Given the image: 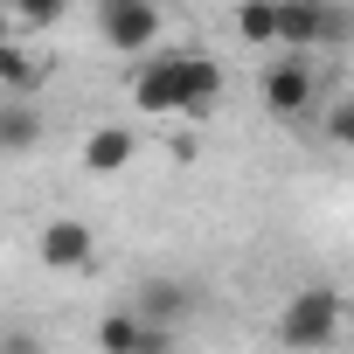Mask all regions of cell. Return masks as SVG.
<instances>
[{"label": "cell", "mask_w": 354, "mask_h": 354, "mask_svg": "<svg viewBox=\"0 0 354 354\" xmlns=\"http://www.w3.org/2000/svg\"><path fill=\"white\" fill-rule=\"evenodd\" d=\"M340 326H347V299H340L333 285H299V292L278 306L271 340H278L285 354H319V347L340 340Z\"/></svg>", "instance_id": "1"}, {"label": "cell", "mask_w": 354, "mask_h": 354, "mask_svg": "<svg viewBox=\"0 0 354 354\" xmlns=\"http://www.w3.org/2000/svg\"><path fill=\"white\" fill-rule=\"evenodd\" d=\"M125 91H132V104L153 111V118H188V49H160V56L132 63Z\"/></svg>", "instance_id": "2"}, {"label": "cell", "mask_w": 354, "mask_h": 354, "mask_svg": "<svg viewBox=\"0 0 354 354\" xmlns=\"http://www.w3.org/2000/svg\"><path fill=\"white\" fill-rule=\"evenodd\" d=\"M97 35L111 42V56H160V35H167V15L153 0H104L97 8Z\"/></svg>", "instance_id": "3"}, {"label": "cell", "mask_w": 354, "mask_h": 354, "mask_svg": "<svg viewBox=\"0 0 354 354\" xmlns=\"http://www.w3.org/2000/svg\"><path fill=\"white\" fill-rule=\"evenodd\" d=\"M257 97H264V111H271V118H306V111H313V97H319L313 63H306V56H271V63H264V77H257Z\"/></svg>", "instance_id": "4"}, {"label": "cell", "mask_w": 354, "mask_h": 354, "mask_svg": "<svg viewBox=\"0 0 354 354\" xmlns=\"http://www.w3.org/2000/svg\"><path fill=\"white\" fill-rule=\"evenodd\" d=\"M97 347H104V354H167L174 333L153 326V319H139L132 306H111V313L97 319Z\"/></svg>", "instance_id": "5"}, {"label": "cell", "mask_w": 354, "mask_h": 354, "mask_svg": "<svg viewBox=\"0 0 354 354\" xmlns=\"http://www.w3.org/2000/svg\"><path fill=\"white\" fill-rule=\"evenodd\" d=\"M35 250H42V264H49V271H84V264L97 257V236H91V223H77V216H56V223H42Z\"/></svg>", "instance_id": "6"}, {"label": "cell", "mask_w": 354, "mask_h": 354, "mask_svg": "<svg viewBox=\"0 0 354 354\" xmlns=\"http://www.w3.org/2000/svg\"><path fill=\"white\" fill-rule=\"evenodd\" d=\"M326 28V0H278V56H313Z\"/></svg>", "instance_id": "7"}, {"label": "cell", "mask_w": 354, "mask_h": 354, "mask_svg": "<svg viewBox=\"0 0 354 354\" xmlns=\"http://www.w3.org/2000/svg\"><path fill=\"white\" fill-rule=\"evenodd\" d=\"M132 313L174 333V326H181V319L195 313V292H188L181 278H146V285H139V299H132Z\"/></svg>", "instance_id": "8"}, {"label": "cell", "mask_w": 354, "mask_h": 354, "mask_svg": "<svg viewBox=\"0 0 354 354\" xmlns=\"http://www.w3.org/2000/svg\"><path fill=\"white\" fill-rule=\"evenodd\" d=\"M132 153H139V139L125 132V125H97V132H84V174H97V181H111V174H125L132 167Z\"/></svg>", "instance_id": "9"}, {"label": "cell", "mask_w": 354, "mask_h": 354, "mask_svg": "<svg viewBox=\"0 0 354 354\" xmlns=\"http://www.w3.org/2000/svg\"><path fill=\"white\" fill-rule=\"evenodd\" d=\"M49 77V63L21 42H0V91H8V104H28V91Z\"/></svg>", "instance_id": "10"}, {"label": "cell", "mask_w": 354, "mask_h": 354, "mask_svg": "<svg viewBox=\"0 0 354 354\" xmlns=\"http://www.w3.org/2000/svg\"><path fill=\"white\" fill-rule=\"evenodd\" d=\"M223 104V63L209 49H188V118H209Z\"/></svg>", "instance_id": "11"}, {"label": "cell", "mask_w": 354, "mask_h": 354, "mask_svg": "<svg viewBox=\"0 0 354 354\" xmlns=\"http://www.w3.org/2000/svg\"><path fill=\"white\" fill-rule=\"evenodd\" d=\"M230 28H236V42L278 56V0H243V8H230Z\"/></svg>", "instance_id": "12"}, {"label": "cell", "mask_w": 354, "mask_h": 354, "mask_svg": "<svg viewBox=\"0 0 354 354\" xmlns=\"http://www.w3.org/2000/svg\"><path fill=\"white\" fill-rule=\"evenodd\" d=\"M35 139H42V118H35V104H8V111H0V153H8V160H21Z\"/></svg>", "instance_id": "13"}, {"label": "cell", "mask_w": 354, "mask_h": 354, "mask_svg": "<svg viewBox=\"0 0 354 354\" xmlns=\"http://www.w3.org/2000/svg\"><path fill=\"white\" fill-rule=\"evenodd\" d=\"M319 132H326V146L354 153V97H333V104H326V118H319Z\"/></svg>", "instance_id": "14"}, {"label": "cell", "mask_w": 354, "mask_h": 354, "mask_svg": "<svg viewBox=\"0 0 354 354\" xmlns=\"http://www.w3.org/2000/svg\"><path fill=\"white\" fill-rule=\"evenodd\" d=\"M340 42H354V15H347V8H326V28H319V49H340Z\"/></svg>", "instance_id": "15"}, {"label": "cell", "mask_w": 354, "mask_h": 354, "mask_svg": "<svg viewBox=\"0 0 354 354\" xmlns=\"http://www.w3.org/2000/svg\"><path fill=\"white\" fill-rule=\"evenodd\" d=\"M0 354H42V340L28 326H15V333H0Z\"/></svg>", "instance_id": "16"}]
</instances>
